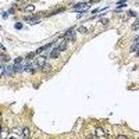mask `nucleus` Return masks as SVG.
I'll list each match as a JSON object with an SVG mask.
<instances>
[{"mask_svg": "<svg viewBox=\"0 0 139 139\" xmlns=\"http://www.w3.org/2000/svg\"><path fill=\"white\" fill-rule=\"evenodd\" d=\"M14 72H15V68H14V66H6L4 77H11V75H13Z\"/></svg>", "mask_w": 139, "mask_h": 139, "instance_id": "obj_1", "label": "nucleus"}, {"mask_svg": "<svg viewBox=\"0 0 139 139\" xmlns=\"http://www.w3.org/2000/svg\"><path fill=\"white\" fill-rule=\"evenodd\" d=\"M95 132H96V135H95L96 138H106V132H104L103 128H96Z\"/></svg>", "mask_w": 139, "mask_h": 139, "instance_id": "obj_2", "label": "nucleus"}, {"mask_svg": "<svg viewBox=\"0 0 139 139\" xmlns=\"http://www.w3.org/2000/svg\"><path fill=\"white\" fill-rule=\"evenodd\" d=\"M36 63H38L39 67H43L44 64H46V57H44V56H39L38 59H36Z\"/></svg>", "mask_w": 139, "mask_h": 139, "instance_id": "obj_3", "label": "nucleus"}, {"mask_svg": "<svg viewBox=\"0 0 139 139\" xmlns=\"http://www.w3.org/2000/svg\"><path fill=\"white\" fill-rule=\"evenodd\" d=\"M24 11H25L27 14H32L33 11H35V6H33V4H29V6H27V7L24 8Z\"/></svg>", "mask_w": 139, "mask_h": 139, "instance_id": "obj_4", "label": "nucleus"}, {"mask_svg": "<svg viewBox=\"0 0 139 139\" xmlns=\"http://www.w3.org/2000/svg\"><path fill=\"white\" fill-rule=\"evenodd\" d=\"M29 136H31L29 128H22V138H29Z\"/></svg>", "mask_w": 139, "mask_h": 139, "instance_id": "obj_5", "label": "nucleus"}, {"mask_svg": "<svg viewBox=\"0 0 139 139\" xmlns=\"http://www.w3.org/2000/svg\"><path fill=\"white\" fill-rule=\"evenodd\" d=\"M59 54H60V50L56 47V49L50 53V57H51V59H57V57H59Z\"/></svg>", "mask_w": 139, "mask_h": 139, "instance_id": "obj_6", "label": "nucleus"}, {"mask_svg": "<svg viewBox=\"0 0 139 139\" xmlns=\"http://www.w3.org/2000/svg\"><path fill=\"white\" fill-rule=\"evenodd\" d=\"M67 44H68V42H67V40H64L63 43H60V46H57V49L60 50V51H64V50L67 49Z\"/></svg>", "mask_w": 139, "mask_h": 139, "instance_id": "obj_7", "label": "nucleus"}, {"mask_svg": "<svg viewBox=\"0 0 139 139\" xmlns=\"http://www.w3.org/2000/svg\"><path fill=\"white\" fill-rule=\"evenodd\" d=\"M25 21H29L31 24H36V22H38V18H36V17H25Z\"/></svg>", "mask_w": 139, "mask_h": 139, "instance_id": "obj_8", "label": "nucleus"}, {"mask_svg": "<svg viewBox=\"0 0 139 139\" xmlns=\"http://www.w3.org/2000/svg\"><path fill=\"white\" fill-rule=\"evenodd\" d=\"M25 60H24V57H17L15 60H14V64H24Z\"/></svg>", "mask_w": 139, "mask_h": 139, "instance_id": "obj_9", "label": "nucleus"}, {"mask_svg": "<svg viewBox=\"0 0 139 139\" xmlns=\"http://www.w3.org/2000/svg\"><path fill=\"white\" fill-rule=\"evenodd\" d=\"M42 70H43V72H49L50 70H51V66H50L49 63H46V64L43 66V68H42Z\"/></svg>", "mask_w": 139, "mask_h": 139, "instance_id": "obj_10", "label": "nucleus"}, {"mask_svg": "<svg viewBox=\"0 0 139 139\" xmlns=\"http://www.w3.org/2000/svg\"><path fill=\"white\" fill-rule=\"evenodd\" d=\"M10 60H11V57H10V56H7V54H4V56H3V54H1V61H3V63H8Z\"/></svg>", "mask_w": 139, "mask_h": 139, "instance_id": "obj_11", "label": "nucleus"}, {"mask_svg": "<svg viewBox=\"0 0 139 139\" xmlns=\"http://www.w3.org/2000/svg\"><path fill=\"white\" fill-rule=\"evenodd\" d=\"M4 72H6V66L0 64V78H1V77H4Z\"/></svg>", "mask_w": 139, "mask_h": 139, "instance_id": "obj_12", "label": "nucleus"}, {"mask_svg": "<svg viewBox=\"0 0 139 139\" xmlns=\"http://www.w3.org/2000/svg\"><path fill=\"white\" fill-rule=\"evenodd\" d=\"M13 133H15V135H21V136H22V129H21V128H14Z\"/></svg>", "mask_w": 139, "mask_h": 139, "instance_id": "obj_13", "label": "nucleus"}, {"mask_svg": "<svg viewBox=\"0 0 139 139\" xmlns=\"http://www.w3.org/2000/svg\"><path fill=\"white\" fill-rule=\"evenodd\" d=\"M77 31H78L79 33H86V32H88V29H86L85 27H79V28L77 29Z\"/></svg>", "mask_w": 139, "mask_h": 139, "instance_id": "obj_14", "label": "nucleus"}, {"mask_svg": "<svg viewBox=\"0 0 139 139\" xmlns=\"http://www.w3.org/2000/svg\"><path fill=\"white\" fill-rule=\"evenodd\" d=\"M132 29H139V18H138V21L132 25Z\"/></svg>", "mask_w": 139, "mask_h": 139, "instance_id": "obj_15", "label": "nucleus"}, {"mask_svg": "<svg viewBox=\"0 0 139 139\" xmlns=\"http://www.w3.org/2000/svg\"><path fill=\"white\" fill-rule=\"evenodd\" d=\"M15 10H17V6H13L10 10H8V13H10V14H14V13H15Z\"/></svg>", "mask_w": 139, "mask_h": 139, "instance_id": "obj_16", "label": "nucleus"}, {"mask_svg": "<svg viewBox=\"0 0 139 139\" xmlns=\"http://www.w3.org/2000/svg\"><path fill=\"white\" fill-rule=\"evenodd\" d=\"M4 53H6L4 46H3V44H0V54H4Z\"/></svg>", "mask_w": 139, "mask_h": 139, "instance_id": "obj_17", "label": "nucleus"}, {"mask_svg": "<svg viewBox=\"0 0 139 139\" xmlns=\"http://www.w3.org/2000/svg\"><path fill=\"white\" fill-rule=\"evenodd\" d=\"M100 22H102L103 25H107V24H109V20H106V18H102V20H100Z\"/></svg>", "mask_w": 139, "mask_h": 139, "instance_id": "obj_18", "label": "nucleus"}, {"mask_svg": "<svg viewBox=\"0 0 139 139\" xmlns=\"http://www.w3.org/2000/svg\"><path fill=\"white\" fill-rule=\"evenodd\" d=\"M35 56H36V53H29V54L27 56V59H33Z\"/></svg>", "mask_w": 139, "mask_h": 139, "instance_id": "obj_19", "label": "nucleus"}, {"mask_svg": "<svg viewBox=\"0 0 139 139\" xmlns=\"http://www.w3.org/2000/svg\"><path fill=\"white\" fill-rule=\"evenodd\" d=\"M15 28H17V29H21V28H22V24H21V22H17V24H15Z\"/></svg>", "mask_w": 139, "mask_h": 139, "instance_id": "obj_20", "label": "nucleus"}, {"mask_svg": "<svg viewBox=\"0 0 139 139\" xmlns=\"http://www.w3.org/2000/svg\"><path fill=\"white\" fill-rule=\"evenodd\" d=\"M117 139H127V136L125 135H118V136H116Z\"/></svg>", "mask_w": 139, "mask_h": 139, "instance_id": "obj_21", "label": "nucleus"}, {"mask_svg": "<svg viewBox=\"0 0 139 139\" xmlns=\"http://www.w3.org/2000/svg\"><path fill=\"white\" fill-rule=\"evenodd\" d=\"M99 1H100V0H90V1H89L88 4L90 6V4H92V3H99Z\"/></svg>", "mask_w": 139, "mask_h": 139, "instance_id": "obj_22", "label": "nucleus"}, {"mask_svg": "<svg viewBox=\"0 0 139 139\" xmlns=\"http://www.w3.org/2000/svg\"><path fill=\"white\" fill-rule=\"evenodd\" d=\"M129 15H131V17H136V13H135V11H129Z\"/></svg>", "mask_w": 139, "mask_h": 139, "instance_id": "obj_23", "label": "nucleus"}, {"mask_svg": "<svg viewBox=\"0 0 139 139\" xmlns=\"http://www.w3.org/2000/svg\"><path fill=\"white\" fill-rule=\"evenodd\" d=\"M1 15H3V18H7V15H8V14H7V13H1Z\"/></svg>", "mask_w": 139, "mask_h": 139, "instance_id": "obj_24", "label": "nucleus"}, {"mask_svg": "<svg viewBox=\"0 0 139 139\" xmlns=\"http://www.w3.org/2000/svg\"><path fill=\"white\" fill-rule=\"evenodd\" d=\"M0 132H1V125H0Z\"/></svg>", "mask_w": 139, "mask_h": 139, "instance_id": "obj_25", "label": "nucleus"}]
</instances>
